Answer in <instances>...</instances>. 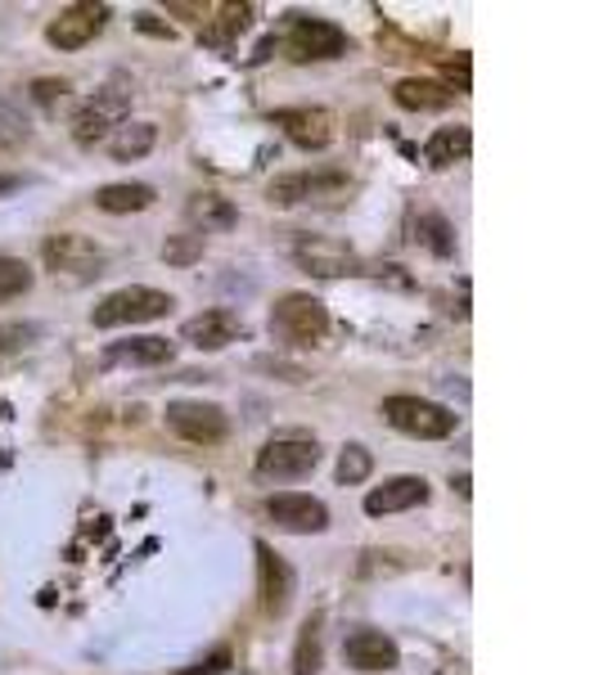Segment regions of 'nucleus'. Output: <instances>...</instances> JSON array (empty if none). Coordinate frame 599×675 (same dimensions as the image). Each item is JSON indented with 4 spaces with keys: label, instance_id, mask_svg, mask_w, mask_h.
<instances>
[{
    "label": "nucleus",
    "instance_id": "1",
    "mask_svg": "<svg viewBox=\"0 0 599 675\" xmlns=\"http://www.w3.org/2000/svg\"><path fill=\"white\" fill-rule=\"evenodd\" d=\"M320 464V446L307 433H276L257 450V478L266 482H298L307 472H316Z\"/></svg>",
    "mask_w": 599,
    "mask_h": 675
},
{
    "label": "nucleus",
    "instance_id": "2",
    "mask_svg": "<svg viewBox=\"0 0 599 675\" xmlns=\"http://www.w3.org/2000/svg\"><path fill=\"white\" fill-rule=\"evenodd\" d=\"M271 333L289 347H316V343H324V333H329V311L311 293H289L271 311Z\"/></svg>",
    "mask_w": 599,
    "mask_h": 675
},
{
    "label": "nucleus",
    "instance_id": "3",
    "mask_svg": "<svg viewBox=\"0 0 599 675\" xmlns=\"http://www.w3.org/2000/svg\"><path fill=\"white\" fill-rule=\"evenodd\" d=\"M383 419L406 433V437H420V442H437V437H451L455 433V415L437 401H424V396H388L383 401Z\"/></svg>",
    "mask_w": 599,
    "mask_h": 675
},
{
    "label": "nucleus",
    "instance_id": "4",
    "mask_svg": "<svg viewBox=\"0 0 599 675\" xmlns=\"http://www.w3.org/2000/svg\"><path fill=\"white\" fill-rule=\"evenodd\" d=\"M172 311V293H158V289H145V284H131V289H117L109 293L95 311H91V324L95 329H122V324H145V320H158Z\"/></svg>",
    "mask_w": 599,
    "mask_h": 675
},
{
    "label": "nucleus",
    "instance_id": "5",
    "mask_svg": "<svg viewBox=\"0 0 599 675\" xmlns=\"http://www.w3.org/2000/svg\"><path fill=\"white\" fill-rule=\"evenodd\" d=\"M285 50H289V59H298V63H307V59H339V54H348V32L334 28L329 19L289 14Z\"/></svg>",
    "mask_w": 599,
    "mask_h": 675
},
{
    "label": "nucleus",
    "instance_id": "6",
    "mask_svg": "<svg viewBox=\"0 0 599 675\" xmlns=\"http://www.w3.org/2000/svg\"><path fill=\"white\" fill-rule=\"evenodd\" d=\"M126 100H131V91L122 86V82H113V86H104V91H95V100H86L82 108H78V117H73V141L78 145H100V141H109V131L113 126H122V113H126Z\"/></svg>",
    "mask_w": 599,
    "mask_h": 675
},
{
    "label": "nucleus",
    "instance_id": "7",
    "mask_svg": "<svg viewBox=\"0 0 599 675\" xmlns=\"http://www.w3.org/2000/svg\"><path fill=\"white\" fill-rule=\"evenodd\" d=\"M167 428L194 446H217L230 433V419L213 401H172L167 405Z\"/></svg>",
    "mask_w": 599,
    "mask_h": 675
},
{
    "label": "nucleus",
    "instance_id": "8",
    "mask_svg": "<svg viewBox=\"0 0 599 675\" xmlns=\"http://www.w3.org/2000/svg\"><path fill=\"white\" fill-rule=\"evenodd\" d=\"M352 189V180L343 172H289L271 180V202L293 208V202H324V198H343Z\"/></svg>",
    "mask_w": 599,
    "mask_h": 675
},
{
    "label": "nucleus",
    "instance_id": "9",
    "mask_svg": "<svg viewBox=\"0 0 599 675\" xmlns=\"http://www.w3.org/2000/svg\"><path fill=\"white\" fill-rule=\"evenodd\" d=\"M41 257L54 276H69V280H95L104 270V252L86 235H50Z\"/></svg>",
    "mask_w": 599,
    "mask_h": 675
},
{
    "label": "nucleus",
    "instance_id": "10",
    "mask_svg": "<svg viewBox=\"0 0 599 675\" xmlns=\"http://www.w3.org/2000/svg\"><path fill=\"white\" fill-rule=\"evenodd\" d=\"M257 594L266 617H285L293 603V568L266 540H257Z\"/></svg>",
    "mask_w": 599,
    "mask_h": 675
},
{
    "label": "nucleus",
    "instance_id": "11",
    "mask_svg": "<svg viewBox=\"0 0 599 675\" xmlns=\"http://www.w3.org/2000/svg\"><path fill=\"white\" fill-rule=\"evenodd\" d=\"M109 23V6H69L59 10V19H50L45 41L59 50H82L86 41H95Z\"/></svg>",
    "mask_w": 599,
    "mask_h": 675
},
{
    "label": "nucleus",
    "instance_id": "12",
    "mask_svg": "<svg viewBox=\"0 0 599 675\" xmlns=\"http://www.w3.org/2000/svg\"><path fill=\"white\" fill-rule=\"evenodd\" d=\"M271 122L298 149H329V141H334V113L329 108H276Z\"/></svg>",
    "mask_w": 599,
    "mask_h": 675
},
{
    "label": "nucleus",
    "instance_id": "13",
    "mask_svg": "<svg viewBox=\"0 0 599 675\" xmlns=\"http://www.w3.org/2000/svg\"><path fill=\"white\" fill-rule=\"evenodd\" d=\"M266 518H271L280 531H293V536H316L329 527V509L311 496H271L266 500Z\"/></svg>",
    "mask_w": 599,
    "mask_h": 675
},
{
    "label": "nucleus",
    "instance_id": "14",
    "mask_svg": "<svg viewBox=\"0 0 599 675\" xmlns=\"http://www.w3.org/2000/svg\"><path fill=\"white\" fill-rule=\"evenodd\" d=\"M180 338H185V343H194L198 352H221V347L235 343V338H244V320H239L235 311L217 307V311H204V315L185 320Z\"/></svg>",
    "mask_w": 599,
    "mask_h": 675
},
{
    "label": "nucleus",
    "instance_id": "15",
    "mask_svg": "<svg viewBox=\"0 0 599 675\" xmlns=\"http://www.w3.org/2000/svg\"><path fill=\"white\" fill-rule=\"evenodd\" d=\"M343 657H348V666H357L365 675L392 671L396 662H402V653H396V644L383 631H352L348 644H343Z\"/></svg>",
    "mask_w": 599,
    "mask_h": 675
},
{
    "label": "nucleus",
    "instance_id": "16",
    "mask_svg": "<svg viewBox=\"0 0 599 675\" xmlns=\"http://www.w3.org/2000/svg\"><path fill=\"white\" fill-rule=\"evenodd\" d=\"M428 500V482L424 478H388L383 487H374L370 496H365V513L370 518H383V513H402V509H415V505H424Z\"/></svg>",
    "mask_w": 599,
    "mask_h": 675
},
{
    "label": "nucleus",
    "instance_id": "17",
    "mask_svg": "<svg viewBox=\"0 0 599 675\" xmlns=\"http://www.w3.org/2000/svg\"><path fill=\"white\" fill-rule=\"evenodd\" d=\"M293 257L311 270V276H324V280L352 276V270H357L352 248H343V243H334V239H302V243L293 248Z\"/></svg>",
    "mask_w": 599,
    "mask_h": 675
},
{
    "label": "nucleus",
    "instance_id": "18",
    "mask_svg": "<svg viewBox=\"0 0 599 675\" xmlns=\"http://www.w3.org/2000/svg\"><path fill=\"white\" fill-rule=\"evenodd\" d=\"M172 361L167 338H122L104 347V365H163Z\"/></svg>",
    "mask_w": 599,
    "mask_h": 675
},
{
    "label": "nucleus",
    "instance_id": "19",
    "mask_svg": "<svg viewBox=\"0 0 599 675\" xmlns=\"http://www.w3.org/2000/svg\"><path fill=\"white\" fill-rule=\"evenodd\" d=\"M469 149H474V135H469V126H442V131H433V135H428V145H424V163L442 172V167L464 163V158H469Z\"/></svg>",
    "mask_w": 599,
    "mask_h": 675
},
{
    "label": "nucleus",
    "instance_id": "20",
    "mask_svg": "<svg viewBox=\"0 0 599 675\" xmlns=\"http://www.w3.org/2000/svg\"><path fill=\"white\" fill-rule=\"evenodd\" d=\"M154 185H145V180H122V185H104V189H95V208L100 212H145V208H154Z\"/></svg>",
    "mask_w": 599,
    "mask_h": 675
},
{
    "label": "nucleus",
    "instance_id": "21",
    "mask_svg": "<svg viewBox=\"0 0 599 675\" xmlns=\"http://www.w3.org/2000/svg\"><path fill=\"white\" fill-rule=\"evenodd\" d=\"M189 221L204 230V235H217V230H230L235 221H239V212H235V202L230 198H221V194H194L189 198Z\"/></svg>",
    "mask_w": 599,
    "mask_h": 675
},
{
    "label": "nucleus",
    "instance_id": "22",
    "mask_svg": "<svg viewBox=\"0 0 599 675\" xmlns=\"http://www.w3.org/2000/svg\"><path fill=\"white\" fill-rule=\"evenodd\" d=\"M154 141H158L154 122H122V126L109 135V154H113L117 163H136V158H145V154L154 149Z\"/></svg>",
    "mask_w": 599,
    "mask_h": 675
},
{
    "label": "nucleus",
    "instance_id": "23",
    "mask_svg": "<svg viewBox=\"0 0 599 675\" xmlns=\"http://www.w3.org/2000/svg\"><path fill=\"white\" fill-rule=\"evenodd\" d=\"M392 100L402 104V108H411V113H437V108H446L451 104V91L442 86V82H424V77H406V82H396V91H392Z\"/></svg>",
    "mask_w": 599,
    "mask_h": 675
},
{
    "label": "nucleus",
    "instance_id": "24",
    "mask_svg": "<svg viewBox=\"0 0 599 675\" xmlns=\"http://www.w3.org/2000/svg\"><path fill=\"white\" fill-rule=\"evenodd\" d=\"M320 662H324V653H320V617H311V622L302 626V635H298L293 675H320Z\"/></svg>",
    "mask_w": 599,
    "mask_h": 675
},
{
    "label": "nucleus",
    "instance_id": "25",
    "mask_svg": "<svg viewBox=\"0 0 599 675\" xmlns=\"http://www.w3.org/2000/svg\"><path fill=\"white\" fill-rule=\"evenodd\" d=\"M248 19H252V10L248 6H221V23H208L204 28V41L208 45H230V37H239L244 28H248Z\"/></svg>",
    "mask_w": 599,
    "mask_h": 675
},
{
    "label": "nucleus",
    "instance_id": "26",
    "mask_svg": "<svg viewBox=\"0 0 599 675\" xmlns=\"http://www.w3.org/2000/svg\"><path fill=\"white\" fill-rule=\"evenodd\" d=\"M415 235H420L437 257H451V252H455V230H451L446 217H437V212H424V217L415 221Z\"/></svg>",
    "mask_w": 599,
    "mask_h": 675
},
{
    "label": "nucleus",
    "instance_id": "27",
    "mask_svg": "<svg viewBox=\"0 0 599 675\" xmlns=\"http://www.w3.org/2000/svg\"><path fill=\"white\" fill-rule=\"evenodd\" d=\"M28 289H32V270H28V261H19V257H0V302L23 298Z\"/></svg>",
    "mask_w": 599,
    "mask_h": 675
},
{
    "label": "nucleus",
    "instance_id": "28",
    "mask_svg": "<svg viewBox=\"0 0 599 675\" xmlns=\"http://www.w3.org/2000/svg\"><path fill=\"white\" fill-rule=\"evenodd\" d=\"M370 468H374V459H370L365 446H343V455H339V482H343V487L365 482V478H370Z\"/></svg>",
    "mask_w": 599,
    "mask_h": 675
},
{
    "label": "nucleus",
    "instance_id": "29",
    "mask_svg": "<svg viewBox=\"0 0 599 675\" xmlns=\"http://www.w3.org/2000/svg\"><path fill=\"white\" fill-rule=\"evenodd\" d=\"M23 135H28V117H19L10 104H6V95H0V141H23Z\"/></svg>",
    "mask_w": 599,
    "mask_h": 675
},
{
    "label": "nucleus",
    "instance_id": "30",
    "mask_svg": "<svg viewBox=\"0 0 599 675\" xmlns=\"http://www.w3.org/2000/svg\"><path fill=\"white\" fill-rule=\"evenodd\" d=\"M230 666V648H217V653H208L204 662H194L189 671H180V675H221Z\"/></svg>",
    "mask_w": 599,
    "mask_h": 675
},
{
    "label": "nucleus",
    "instance_id": "31",
    "mask_svg": "<svg viewBox=\"0 0 599 675\" xmlns=\"http://www.w3.org/2000/svg\"><path fill=\"white\" fill-rule=\"evenodd\" d=\"M198 252H204V235H189L180 243H167V261H194Z\"/></svg>",
    "mask_w": 599,
    "mask_h": 675
},
{
    "label": "nucleus",
    "instance_id": "32",
    "mask_svg": "<svg viewBox=\"0 0 599 675\" xmlns=\"http://www.w3.org/2000/svg\"><path fill=\"white\" fill-rule=\"evenodd\" d=\"M32 91H37V100H41V104H54V100H63V91H69V82H50V77H45V82H37Z\"/></svg>",
    "mask_w": 599,
    "mask_h": 675
},
{
    "label": "nucleus",
    "instance_id": "33",
    "mask_svg": "<svg viewBox=\"0 0 599 675\" xmlns=\"http://www.w3.org/2000/svg\"><path fill=\"white\" fill-rule=\"evenodd\" d=\"M14 185H19L14 176H10V180H0V194H6V189H14Z\"/></svg>",
    "mask_w": 599,
    "mask_h": 675
}]
</instances>
